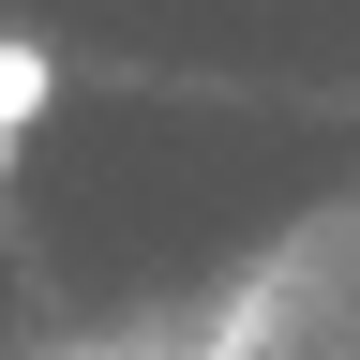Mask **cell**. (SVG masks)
Segmentation results:
<instances>
[{
  "instance_id": "6da1fadb",
  "label": "cell",
  "mask_w": 360,
  "mask_h": 360,
  "mask_svg": "<svg viewBox=\"0 0 360 360\" xmlns=\"http://www.w3.org/2000/svg\"><path fill=\"white\" fill-rule=\"evenodd\" d=\"M225 360H360V210H345V225H315V240L240 300Z\"/></svg>"
},
{
  "instance_id": "7a4b0ae2",
  "label": "cell",
  "mask_w": 360,
  "mask_h": 360,
  "mask_svg": "<svg viewBox=\"0 0 360 360\" xmlns=\"http://www.w3.org/2000/svg\"><path fill=\"white\" fill-rule=\"evenodd\" d=\"M45 105H60V60H45L30 30H0V180H15V150H30Z\"/></svg>"
}]
</instances>
